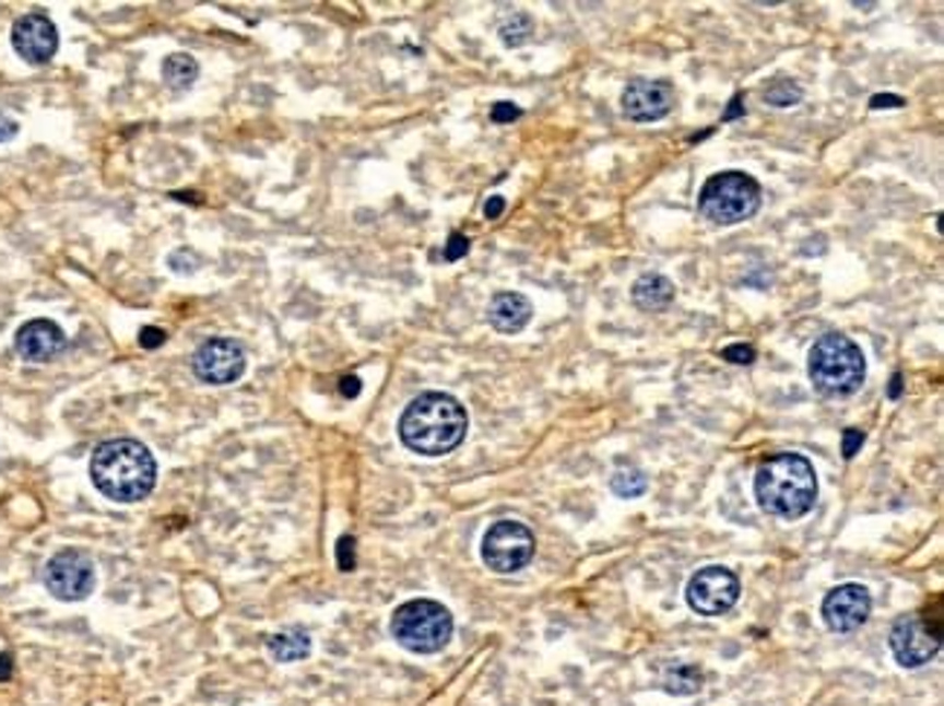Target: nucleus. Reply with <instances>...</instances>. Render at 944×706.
<instances>
[{
  "instance_id": "nucleus-1",
  "label": "nucleus",
  "mask_w": 944,
  "mask_h": 706,
  "mask_svg": "<svg viewBox=\"0 0 944 706\" xmlns=\"http://www.w3.org/2000/svg\"><path fill=\"white\" fill-rule=\"evenodd\" d=\"M469 434V413L448 392H422L399 419L401 443L422 457H445L457 451Z\"/></svg>"
},
{
  "instance_id": "nucleus-2",
  "label": "nucleus",
  "mask_w": 944,
  "mask_h": 706,
  "mask_svg": "<svg viewBox=\"0 0 944 706\" xmlns=\"http://www.w3.org/2000/svg\"><path fill=\"white\" fill-rule=\"evenodd\" d=\"M91 480L114 503H137L157 483V462L137 439H108L91 457Z\"/></svg>"
},
{
  "instance_id": "nucleus-3",
  "label": "nucleus",
  "mask_w": 944,
  "mask_h": 706,
  "mask_svg": "<svg viewBox=\"0 0 944 706\" xmlns=\"http://www.w3.org/2000/svg\"><path fill=\"white\" fill-rule=\"evenodd\" d=\"M756 501L762 511L800 520L817 503V474L802 454H776L756 471Z\"/></svg>"
},
{
  "instance_id": "nucleus-4",
  "label": "nucleus",
  "mask_w": 944,
  "mask_h": 706,
  "mask_svg": "<svg viewBox=\"0 0 944 706\" xmlns=\"http://www.w3.org/2000/svg\"><path fill=\"white\" fill-rule=\"evenodd\" d=\"M811 384L828 399L851 396L863 387L866 378V355L849 334L828 332L823 334L809 355Z\"/></svg>"
},
{
  "instance_id": "nucleus-5",
  "label": "nucleus",
  "mask_w": 944,
  "mask_h": 706,
  "mask_svg": "<svg viewBox=\"0 0 944 706\" xmlns=\"http://www.w3.org/2000/svg\"><path fill=\"white\" fill-rule=\"evenodd\" d=\"M390 634L413 655H436L453 637V616L442 602L410 599L399 604L390 620Z\"/></svg>"
},
{
  "instance_id": "nucleus-6",
  "label": "nucleus",
  "mask_w": 944,
  "mask_h": 706,
  "mask_svg": "<svg viewBox=\"0 0 944 706\" xmlns=\"http://www.w3.org/2000/svg\"><path fill=\"white\" fill-rule=\"evenodd\" d=\"M762 207V187L747 172H718L704 184L698 196L700 215L712 224L732 227L753 219Z\"/></svg>"
},
{
  "instance_id": "nucleus-7",
  "label": "nucleus",
  "mask_w": 944,
  "mask_h": 706,
  "mask_svg": "<svg viewBox=\"0 0 944 706\" xmlns=\"http://www.w3.org/2000/svg\"><path fill=\"white\" fill-rule=\"evenodd\" d=\"M889 646L904 669H921L942 651V620L939 613L916 611L895 622Z\"/></svg>"
},
{
  "instance_id": "nucleus-8",
  "label": "nucleus",
  "mask_w": 944,
  "mask_h": 706,
  "mask_svg": "<svg viewBox=\"0 0 944 706\" xmlns=\"http://www.w3.org/2000/svg\"><path fill=\"white\" fill-rule=\"evenodd\" d=\"M535 558V536L518 520H497L483 536V562L488 570L509 573L523 570Z\"/></svg>"
},
{
  "instance_id": "nucleus-9",
  "label": "nucleus",
  "mask_w": 944,
  "mask_h": 706,
  "mask_svg": "<svg viewBox=\"0 0 944 706\" xmlns=\"http://www.w3.org/2000/svg\"><path fill=\"white\" fill-rule=\"evenodd\" d=\"M44 585L59 602H82L94 593V558L82 550H59L44 567Z\"/></svg>"
},
{
  "instance_id": "nucleus-10",
  "label": "nucleus",
  "mask_w": 944,
  "mask_h": 706,
  "mask_svg": "<svg viewBox=\"0 0 944 706\" xmlns=\"http://www.w3.org/2000/svg\"><path fill=\"white\" fill-rule=\"evenodd\" d=\"M741 596V581L739 576L730 570V567H721V564H712V567H704L689 579V588H686V602L695 613L700 616H721L739 602Z\"/></svg>"
},
{
  "instance_id": "nucleus-11",
  "label": "nucleus",
  "mask_w": 944,
  "mask_h": 706,
  "mask_svg": "<svg viewBox=\"0 0 944 706\" xmlns=\"http://www.w3.org/2000/svg\"><path fill=\"white\" fill-rule=\"evenodd\" d=\"M247 369V352L245 346L233 338H210L198 346L192 355V373L198 381L213 384V387H224V384H236Z\"/></svg>"
},
{
  "instance_id": "nucleus-12",
  "label": "nucleus",
  "mask_w": 944,
  "mask_h": 706,
  "mask_svg": "<svg viewBox=\"0 0 944 706\" xmlns=\"http://www.w3.org/2000/svg\"><path fill=\"white\" fill-rule=\"evenodd\" d=\"M872 613V596L863 585H837L831 593L823 599V622L834 634H851L860 625H866Z\"/></svg>"
},
{
  "instance_id": "nucleus-13",
  "label": "nucleus",
  "mask_w": 944,
  "mask_h": 706,
  "mask_svg": "<svg viewBox=\"0 0 944 706\" xmlns=\"http://www.w3.org/2000/svg\"><path fill=\"white\" fill-rule=\"evenodd\" d=\"M12 47L26 64H47L59 50V30L44 12H30L12 26Z\"/></svg>"
},
{
  "instance_id": "nucleus-14",
  "label": "nucleus",
  "mask_w": 944,
  "mask_h": 706,
  "mask_svg": "<svg viewBox=\"0 0 944 706\" xmlns=\"http://www.w3.org/2000/svg\"><path fill=\"white\" fill-rule=\"evenodd\" d=\"M674 108V87L663 79H634L622 91V111L634 122H654Z\"/></svg>"
},
{
  "instance_id": "nucleus-15",
  "label": "nucleus",
  "mask_w": 944,
  "mask_h": 706,
  "mask_svg": "<svg viewBox=\"0 0 944 706\" xmlns=\"http://www.w3.org/2000/svg\"><path fill=\"white\" fill-rule=\"evenodd\" d=\"M64 346H68V338L61 332V326L44 320V317L24 323L15 334L17 355L33 361V364H47L52 357H59Z\"/></svg>"
},
{
  "instance_id": "nucleus-16",
  "label": "nucleus",
  "mask_w": 944,
  "mask_h": 706,
  "mask_svg": "<svg viewBox=\"0 0 944 706\" xmlns=\"http://www.w3.org/2000/svg\"><path fill=\"white\" fill-rule=\"evenodd\" d=\"M529 320H532V303L518 291H500L488 303V323L494 326V332L518 334L527 329Z\"/></svg>"
},
{
  "instance_id": "nucleus-17",
  "label": "nucleus",
  "mask_w": 944,
  "mask_h": 706,
  "mask_svg": "<svg viewBox=\"0 0 944 706\" xmlns=\"http://www.w3.org/2000/svg\"><path fill=\"white\" fill-rule=\"evenodd\" d=\"M674 282L663 273H642L634 289H630V299L639 311H648V315H657V311H665V308L674 303Z\"/></svg>"
},
{
  "instance_id": "nucleus-18",
  "label": "nucleus",
  "mask_w": 944,
  "mask_h": 706,
  "mask_svg": "<svg viewBox=\"0 0 944 706\" xmlns=\"http://www.w3.org/2000/svg\"><path fill=\"white\" fill-rule=\"evenodd\" d=\"M268 651L280 663H297L311 655V637L303 628H288L268 639Z\"/></svg>"
},
{
  "instance_id": "nucleus-19",
  "label": "nucleus",
  "mask_w": 944,
  "mask_h": 706,
  "mask_svg": "<svg viewBox=\"0 0 944 706\" xmlns=\"http://www.w3.org/2000/svg\"><path fill=\"white\" fill-rule=\"evenodd\" d=\"M198 79V61L187 52H175L169 59L163 61V82L169 91L180 94V91H189L196 85Z\"/></svg>"
},
{
  "instance_id": "nucleus-20",
  "label": "nucleus",
  "mask_w": 944,
  "mask_h": 706,
  "mask_svg": "<svg viewBox=\"0 0 944 706\" xmlns=\"http://www.w3.org/2000/svg\"><path fill=\"white\" fill-rule=\"evenodd\" d=\"M663 690L672 692V695H695L700 690V672L689 663L674 666L665 672Z\"/></svg>"
},
{
  "instance_id": "nucleus-21",
  "label": "nucleus",
  "mask_w": 944,
  "mask_h": 706,
  "mask_svg": "<svg viewBox=\"0 0 944 706\" xmlns=\"http://www.w3.org/2000/svg\"><path fill=\"white\" fill-rule=\"evenodd\" d=\"M611 489L613 494H620L625 501H634V497H642L648 489V476L639 469H620L611 476Z\"/></svg>"
},
{
  "instance_id": "nucleus-22",
  "label": "nucleus",
  "mask_w": 944,
  "mask_h": 706,
  "mask_svg": "<svg viewBox=\"0 0 944 706\" xmlns=\"http://www.w3.org/2000/svg\"><path fill=\"white\" fill-rule=\"evenodd\" d=\"M532 30H535L532 17H529L527 12H515V15L506 17L500 24V38L506 47H520V44L532 35Z\"/></svg>"
},
{
  "instance_id": "nucleus-23",
  "label": "nucleus",
  "mask_w": 944,
  "mask_h": 706,
  "mask_svg": "<svg viewBox=\"0 0 944 706\" xmlns=\"http://www.w3.org/2000/svg\"><path fill=\"white\" fill-rule=\"evenodd\" d=\"M765 99L774 108H791V105L802 103V87L791 79H776L774 85L765 87Z\"/></svg>"
},
{
  "instance_id": "nucleus-24",
  "label": "nucleus",
  "mask_w": 944,
  "mask_h": 706,
  "mask_svg": "<svg viewBox=\"0 0 944 706\" xmlns=\"http://www.w3.org/2000/svg\"><path fill=\"white\" fill-rule=\"evenodd\" d=\"M355 538L352 536H343L341 541H338V567H341L343 573H352L355 570Z\"/></svg>"
},
{
  "instance_id": "nucleus-25",
  "label": "nucleus",
  "mask_w": 944,
  "mask_h": 706,
  "mask_svg": "<svg viewBox=\"0 0 944 706\" xmlns=\"http://www.w3.org/2000/svg\"><path fill=\"white\" fill-rule=\"evenodd\" d=\"M721 357H727L730 364H741L747 366L756 361V350L750 346V343H732V346H727V350L721 352Z\"/></svg>"
},
{
  "instance_id": "nucleus-26",
  "label": "nucleus",
  "mask_w": 944,
  "mask_h": 706,
  "mask_svg": "<svg viewBox=\"0 0 944 706\" xmlns=\"http://www.w3.org/2000/svg\"><path fill=\"white\" fill-rule=\"evenodd\" d=\"M863 443H866V436H863V431H858V427L842 431V457H846V460H854L860 448H863Z\"/></svg>"
},
{
  "instance_id": "nucleus-27",
  "label": "nucleus",
  "mask_w": 944,
  "mask_h": 706,
  "mask_svg": "<svg viewBox=\"0 0 944 706\" xmlns=\"http://www.w3.org/2000/svg\"><path fill=\"white\" fill-rule=\"evenodd\" d=\"M471 250V242L469 236H462V233H451V238H448V245H445V259L448 262H457V259H462V256Z\"/></svg>"
},
{
  "instance_id": "nucleus-28",
  "label": "nucleus",
  "mask_w": 944,
  "mask_h": 706,
  "mask_svg": "<svg viewBox=\"0 0 944 706\" xmlns=\"http://www.w3.org/2000/svg\"><path fill=\"white\" fill-rule=\"evenodd\" d=\"M163 343H166V332H163V329L145 326L143 332H140V346H143V350H157Z\"/></svg>"
},
{
  "instance_id": "nucleus-29",
  "label": "nucleus",
  "mask_w": 944,
  "mask_h": 706,
  "mask_svg": "<svg viewBox=\"0 0 944 706\" xmlns=\"http://www.w3.org/2000/svg\"><path fill=\"white\" fill-rule=\"evenodd\" d=\"M520 117V108L511 103H497L492 108V119L494 122H511V119Z\"/></svg>"
},
{
  "instance_id": "nucleus-30",
  "label": "nucleus",
  "mask_w": 944,
  "mask_h": 706,
  "mask_svg": "<svg viewBox=\"0 0 944 706\" xmlns=\"http://www.w3.org/2000/svg\"><path fill=\"white\" fill-rule=\"evenodd\" d=\"M869 105H872V111H877V108H901L904 99L895 94H877L872 96V103Z\"/></svg>"
},
{
  "instance_id": "nucleus-31",
  "label": "nucleus",
  "mask_w": 944,
  "mask_h": 706,
  "mask_svg": "<svg viewBox=\"0 0 944 706\" xmlns=\"http://www.w3.org/2000/svg\"><path fill=\"white\" fill-rule=\"evenodd\" d=\"M15 134H17V122L0 111V143H7V140H12Z\"/></svg>"
},
{
  "instance_id": "nucleus-32",
  "label": "nucleus",
  "mask_w": 944,
  "mask_h": 706,
  "mask_svg": "<svg viewBox=\"0 0 944 706\" xmlns=\"http://www.w3.org/2000/svg\"><path fill=\"white\" fill-rule=\"evenodd\" d=\"M503 210H506V201L500 196H492L485 201V219H500Z\"/></svg>"
},
{
  "instance_id": "nucleus-33",
  "label": "nucleus",
  "mask_w": 944,
  "mask_h": 706,
  "mask_svg": "<svg viewBox=\"0 0 944 706\" xmlns=\"http://www.w3.org/2000/svg\"><path fill=\"white\" fill-rule=\"evenodd\" d=\"M341 392L346 396V399H355L357 392H361V378H357V375H346V378H341Z\"/></svg>"
},
{
  "instance_id": "nucleus-34",
  "label": "nucleus",
  "mask_w": 944,
  "mask_h": 706,
  "mask_svg": "<svg viewBox=\"0 0 944 706\" xmlns=\"http://www.w3.org/2000/svg\"><path fill=\"white\" fill-rule=\"evenodd\" d=\"M741 114H744V96L741 94H735L732 96V103H730V108H727V114H723V122H727V119H735V117H741Z\"/></svg>"
},
{
  "instance_id": "nucleus-35",
  "label": "nucleus",
  "mask_w": 944,
  "mask_h": 706,
  "mask_svg": "<svg viewBox=\"0 0 944 706\" xmlns=\"http://www.w3.org/2000/svg\"><path fill=\"white\" fill-rule=\"evenodd\" d=\"M9 674H12V657L0 655V681H9Z\"/></svg>"
},
{
  "instance_id": "nucleus-36",
  "label": "nucleus",
  "mask_w": 944,
  "mask_h": 706,
  "mask_svg": "<svg viewBox=\"0 0 944 706\" xmlns=\"http://www.w3.org/2000/svg\"><path fill=\"white\" fill-rule=\"evenodd\" d=\"M898 396H901V373H895L889 384V399H898Z\"/></svg>"
}]
</instances>
